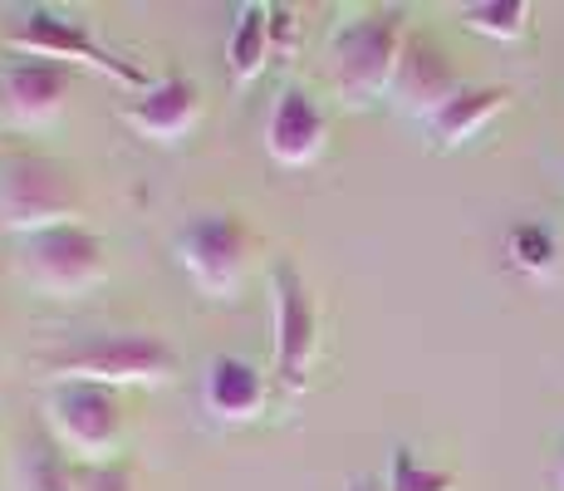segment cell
Segmentation results:
<instances>
[{"mask_svg": "<svg viewBox=\"0 0 564 491\" xmlns=\"http://www.w3.org/2000/svg\"><path fill=\"white\" fill-rule=\"evenodd\" d=\"M123 124L133 128L143 143L172 148L182 138H192V128L202 124V89L182 74L153 79L133 104H123Z\"/></svg>", "mask_w": 564, "mask_h": 491, "instance_id": "cell-9", "label": "cell"}, {"mask_svg": "<svg viewBox=\"0 0 564 491\" xmlns=\"http://www.w3.org/2000/svg\"><path fill=\"white\" fill-rule=\"evenodd\" d=\"M457 89L462 84H457V74H452V64L442 60V50L427 45V40H408L403 64H398V79H393L398 104H403L408 114L432 118Z\"/></svg>", "mask_w": 564, "mask_h": 491, "instance_id": "cell-13", "label": "cell"}, {"mask_svg": "<svg viewBox=\"0 0 564 491\" xmlns=\"http://www.w3.org/2000/svg\"><path fill=\"white\" fill-rule=\"evenodd\" d=\"M560 482H564V457H560Z\"/></svg>", "mask_w": 564, "mask_h": 491, "instance_id": "cell-21", "label": "cell"}, {"mask_svg": "<svg viewBox=\"0 0 564 491\" xmlns=\"http://www.w3.org/2000/svg\"><path fill=\"white\" fill-rule=\"evenodd\" d=\"M177 266L192 276V286L212 300H236L251 266V232L241 216L212 212L197 216L187 232L177 236Z\"/></svg>", "mask_w": 564, "mask_h": 491, "instance_id": "cell-5", "label": "cell"}, {"mask_svg": "<svg viewBox=\"0 0 564 491\" xmlns=\"http://www.w3.org/2000/svg\"><path fill=\"white\" fill-rule=\"evenodd\" d=\"M25 491H79V482L59 462V452H35V462L25 467Z\"/></svg>", "mask_w": 564, "mask_h": 491, "instance_id": "cell-19", "label": "cell"}, {"mask_svg": "<svg viewBox=\"0 0 564 491\" xmlns=\"http://www.w3.org/2000/svg\"><path fill=\"white\" fill-rule=\"evenodd\" d=\"M506 250H511V260L520 270H530V276H545V270H555V232L540 222H520L511 226V236H506Z\"/></svg>", "mask_w": 564, "mask_h": 491, "instance_id": "cell-17", "label": "cell"}, {"mask_svg": "<svg viewBox=\"0 0 564 491\" xmlns=\"http://www.w3.org/2000/svg\"><path fill=\"white\" fill-rule=\"evenodd\" d=\"M20 276L54 300H74L104 280V242L79 222L20 236Z\"/></svg>", "mask_w": 564, "mask_h": 491, "instance_id": "cell-6", "label": "cell"}, {"mask_svg": "<svg viewBox=\"0 0 564 491\" xmlns=\"http://www.w3.org/2000/svg\"><path fill=\"white\" fill-rule=\"evenodd\" d=\"M0 212H6V226L20 236L35 232H54V226H74L79 216V192H74L69 172L54 168V162H15L0 188Z\"/></svg>", "mask_w": 564, "mask_h": 491, "instance_id": "cell-8", "label": "cell"}, {"mask_svg": "<svg viewBox=\"0 0 564 491\" xmlns=\"http://www.w3.org/2000/svg\"><path fill=\"white\" fill-rule=\"evenodd\" d=\"M329 143V118L310 89H280L265 118V148L280 168H310Z\"/></svg>", "mask_w": 564, "mask_h": 491, "instance_id": "cell-11", "label": "cell"}, {"mask_svg": "<svg viewBox=\"0 0 564 491\" xmlns=\"http://www.w3.org/2000/svg\"><path fill=\"white\" fill-rule=\"evenodd\" d=\"M50 433L54 442L69 457L89 467L118 462L123 447V408H118L113 388H94V384H59L50 393Z\"/></svg>", "mask_w": 564, "mask_h": 491, "instance_id": "cell-4", "label": "cell"}, {"mask_svg": "<svg viewBox=\"0 0 564 491\" xmlns=\"http://www.w3.org/2000/svg\"><path fill=\"white\" fill-rule=\"evenodd\" d=\"M79 491H138V477L128 462H108V467H84L79 477Z\"/></svg>", "mask_w": 564, "mask_h": 491, "instance_id": "cell-20", "label": "cell"}, {"mask_svg": "<svg viewBox=\"0 0 564 491\" xmlns=\"http://www.w3.org/2000/svg\"><path fill=\"white\" fill-rule=\"evenodd\" d=\"M69 89H74V70L50 60H20L0 74V108H6L10 124L40 128L64 114Z\"/></svg>", "mask_w": 564, "mask_h": 491, "instance_id": "cell-10", "label": "cell"}, {"mask_svg": "<svg viewBox=\"0 0 564 491\" xmlns=\"http://www.w3.org/2000/svg\"><path fill=\"white\" fill-rule=\"evenodd\" d=\"M270 305H275V378L285 393H300L319 354V310L305 276L290 260H280L270 276Z\"/></svg>", "mask_w": 564, "mask_h": 491, "instance_id": "cell-7", "label": "cell"}, {"mask_svg": "<svg viewBox=\"0 0 564 491\" xmlns=\"http://www.w3.org/2000/svg\"><path fill=\"white\" fill-rule=\"evenodd\" d=\"M270 403V378L265 369L251 364V359L236 354H216L202 374V408L212 413L216 423H256Z\"/></svg>", "mask_w": 564, "mask_h": 491, "instance_id": "cell-12", "label": "cell"}, {"mask_svg": "<svg viewBox=\"0 0 564 491\" xmlns=\"http://www.w3.org/2000/svg\"><path fill=\"white\" fill-rule=\"evenodd\" d=\"M270 60H275V50H270V6H241L231 35H226V64H231V79L246 89V84H256L260 74H265Z\"/></svg>", "mask_w": 564, "mask_h": 491, "instance_id": "cell-15", "label": "cell"}, {"mask_svg": "<svg viewBox=\"0 0 564 491\" xmlns=\"http://www.w3.org/2000/svg\"><path fill=\"white\" fill-rule=\"evenodd\" d=\"M354 491H373V487H354Z\"/></svg>", "mask_w": 564, "mask_h": 491, "instance_id": "cell-22", "label": "cell"}, {"mask_svg": "<svg viewBox=\"0 0 564 491\" xmlns=\"http://www.w3.org/2000/svg\"><path fill=\"white\" fill-rule=\"evenodd\" d=\"M383 491H457V472L422 467L408 447H393V462H388V487Z\"/></svg>", "mask_w": 564, "mask_h": 491, "instance_id": "cell-18", "label": "cell"}, {"mask_svg": "<svg viewBox=\"0 0 564 491\" xmlns=\"http://www.w3.org/2000/svg\"><path fill=\"white\" fill-rule=\"evenodd\" d=\"M403 10H373V15L344 25L334 35V84H339V94H349L354 104L388 94L398 79V64H403Z\"/></svg>", "mask_w": 564, "mask_h": 491, "instance_id": "cell-2", "label": "cell"}, {"mask_svg": "<svg viewBox=\"0 0 564 491\" xmlns=\"http://www.w3.org/2000/svg\"><path fill=\"white\" fill-rule=\"evenodd\" d=\"M40 369H45L54 384H94V388L167 384L177 374V354L158 334H104V340L45 354Z\"/></svg>", "mask_w": 564, "mask_h": 491, "instance_id": "cell-1", "label": "cell"}, {"mask_svg": "<svg viewBox=\"0 0 564 491\" xmlns=\"http://www.w3.org/2000/svg\"><path fill=\"white\" fill-rule=\"evenodd\" d=\"M462 25L486 40L511 45V40H520L530 30V6L525 0H476V6L462 10Z\"/></svg>", "mask_w": 564, "mask_h": 491, "instance_id": "cell-16", "label": "cell"}, {"mask_svg": "<svg viewBox=\"0 0 564 491\" xmlns=\"http://www.w3.org/2000/svg\"><path fill=\"white\" fill-rule=\"evenodd\" d=\"M6 45L15 54H25V60H50V64H64V70H94V74H108V79L128 84V89H138V94L148 89V74L138 70V64L104 50L99 40L84 30V20L54 15V10H30L6 35Z\"/></svg>", "mask_w": 564, "mask_h": 491, "instance_id": "cell-3", "label": "cell"}, {"mask_svg": "<svg viewBox=\"0 0 564 491\" xmlns=\"http://www.w3.org/2000/svg\"><path fill=\"white\" fill-rule=\"evenodd\" d=\"M511 104V94L506 89H457L447 98V104L437 108V114L427 118V134H432V148H462L471 143L476 134H481L486 124H491L501 108Z\"/></svg>", "mask_w": 564, "mask_h": 491, "instance_id": "cell-14", "label": "cell"}]
</instances>
